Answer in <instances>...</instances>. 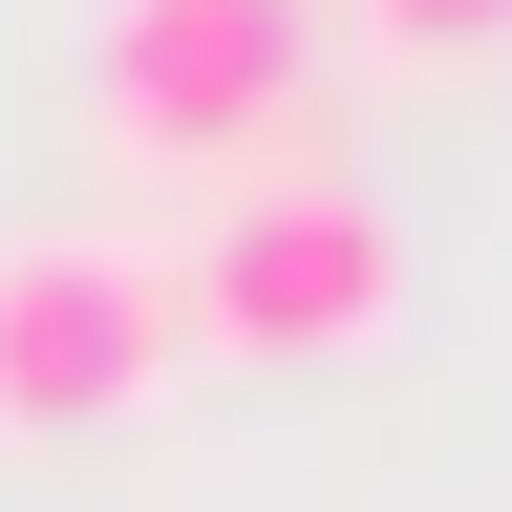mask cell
Instances as JSON below:
<instances>
[{
    "label": "cell",
    "instance_id": "obj_1",
    "mask_svg": "<svg viewBox=\"0 0 512 512\" xmlns=\"http://www.w3.org/2000/svg\"><path fill=\"white\" fill-rule=\"evenodd\" d=\"M320 86V0H107L86 43V128L128 171H256Z\"/></svg>",
    "mask_w": 512,
    "mask_h": 512
},
{
    "label": "cell",
    "instance_id": "obj_2",
    "mask_svg": "<svg viewBox=\"0 0 512 512\" xmlns=\"http://www.w3.org/2000/svg\"><path fill=\"white\" fill-rule=\"evenodd\" d=\"M384 278H406V256H384V192H342V171H235L171 299L214 320V342H256V363H320V342L384 320Z\"/></svg>",
    "mask_w": 512,
    "mask_h": 512
},
{
    "label": "cell",
    "instance_id": "obj_3",
    "mask_svg": "<svg viewBox=\"0 0 512 512\" xmlns=\"http://www.w3.org/2000/svg\"><path fill=\"white\" fill-rule=\"evenodd\" d=\"M171 342H192L171 256H128V235H0V427H107V406H150Z\"/></svg>",
    "mask_w": 512,
    "mask_h": 512
},
{
    "label": "cell",
    "instance_id": "obj_4",
    "mask_svg": "<svg viewBox=\"0 0 512 512\" xmlns=\"http://www.w3.org/2000/svg\"><path fill=\"white\" fill-rule=\"evenodd\" d=\"M363 43H406V64H470V43H512V0H342Z\"/></svg>",
    "mask_w": 512,
    "mask_h": 512
}]
</instances>
